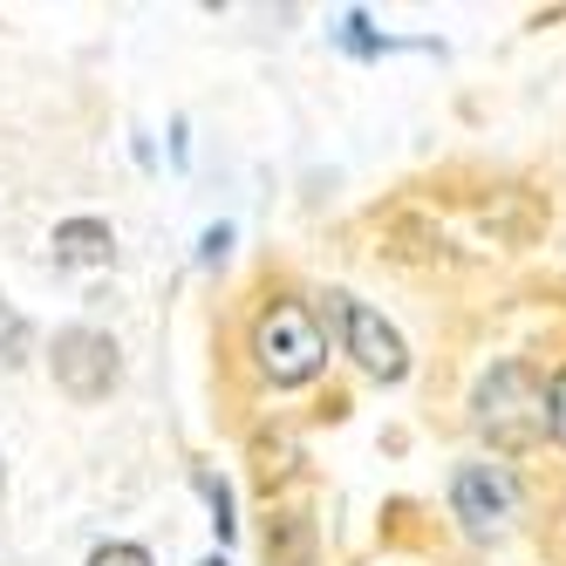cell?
I'll return each mask as SVG.
<instances>
[{
	"instance_id": "cell-1",
	"label": "cell",
	"mask_w": 566,
	"mask_h": 566,
	"mask_svg": "<svg viewBox=\"0 0 566 566\" xmlns=\"http://www.w3.org/2000/svg\"><path fill=\"white\" fill-rule=\"evenodd\" d=\"M247 348H253L260 376H266L273 389H301V382H314L321 369H328V335H321L314 307L294 301V294H273V301L253 314Z\"/></svg>"
},
{
	"instance_id": "cell-2",
	"label": "cell",
	"mask_w": 566,
	"mask_h": 566,
	"mask_svg": "<svg viewBox=\"0 0 566 566\" xmlns=\"http://www.w3.org/2000/svg\"><path fill=\"white\" fill-rule=\"evenodd\" d=\"M478 430H484L492 451L525 458L553 430V396H546V382L525 369V361H499V369L478 382Z\"/></svg>"
},
{
	"instance_id": "cell-3",
	"label": "cell",
	"mask_w": 566,
	"mask_h": 566,
	"mask_svg": "<svg viewBox=\"0 0 566 566\" xmlns=\"http://www.w3.org/2000/svg\"><path fill=\"white\" fill-rule=\"evenodd\" d=\"M49 369H55V389L69 402H103L116 382H124V348H116V335L103 328H62L55 348H49Z\"/></svg>"
},
{
	"instance_id": "cell-4",
	"label": "cell",
	"mask_w": 566,
	"mask_h": 566,
	"mask_svg": "<svg viewBox=\"0 0 566 566\" xmlns=\"http://www.w3.org/2000/svg\"><path fill=\"white\" fill-rule=\"evenodd\" d=\"M335 321H342V348H348L376 382H402V376H410V342H402L396 321H382L369 301L335 294Z\"/></svg>"
},
{
	"instance_id": "cell-5",
	"label": "cell",
	"mask_w": 566,
	"mask_h": 566,
	"mask_svg": "<svg viewBox=\"0 0 566 566\" xmlns=\"http://www.w3.org/2000/svg\"><path fill=\"white\" fill-rule=\"evenodd\" d=\"M451 505H458V518L471 525V533H499V525L512 518V478L499 464H464L451 478Z\"/></svg>"
},
{
	"instance_id": "cell-6",
	"label": "cell",
	"mask_w": 566,
	"mask_h": 566,
	"mask_svg": "<svg viewBox=\"0 0 566 566\" xmlns=\"http://www.w3.org/2000/svg\"><path fill=\"white\" fill-rule=\"evenodd\" d=\"M49 253H55V266H109L116 260V232L103 219H62Z\"/></svg>"
},
{
	"instance_id": "cell-7",
	"label": "cell",
	"mask_w": 566,
	"mask_h": 566,
	"mask_svg": "<svg viewBox=\"0 0 566 566\" xmlns=\"http://www.w3.org/2000/svg\"><path fill=\"white\" fill-rule=\"evenodd\" d=\"M266 566H314V518L301 505L266 518Z\"/></svg>"
},
{
	"instance_id": "cell-8",
	"label": "cell",
	"mask_w": 566,
	"mask_h": 566,
	"mask_svg": "<svg viewBox=\"0 0 566 566\" xmlns=\"http://www.w3.org/2000/svg\"><path fill=\"white\" fill-rule=\"evenodd\" d=\"M335 34H342V49H348V55H382V49H389L382 34L369 28V14H342V28H335Z\"/></svg>"
},
{
	"instance_id": "cell-9",
	"label": "cell",
	"mask_w": 566,
	"mask_h": 566,
	"mask_svg": "<svg viewBox=\"0 0 566 566\" xmlns=\"http://www.w3.org/2000/svg\"><path fill=\"white\" fill-rule=\"evenodd\" d=\"M28 361V321L0 307V369H21Z\"/></svg>"
},
{
	"instance_id": "cell-10",
	"label": "cell",
	"mask_w": 566,
	"mask_h": 566,
	"mask_svg": "<svg viewBox=\"0 0 566 566\" xmlns=\"http://www.w3.org/2000/svg\"><path fill=\"white\" fill-rule=\"evenodd\" d=\"M198 492H206V505H212V533H219V539H232V492H226V478L198 471Z\"/></svg>"
},
{
	"instance_id": "cell-11",
	"label": "cell",
	"mask_w": 566,
	"mask_h": 566,
	"mask_svg": "<svg viewBox=\"0 0 566 566\" xmlns=\"http://www.w3.org/2000/svg\"><path fill=\"white\" fill-rule=\"evenodd\" d=\"M90 566H157V559H150L137 539H109V546H96V553H90Z\"/></svg>"
},
{
	"instance_id": "cell-12",
	"label": "cell",
	"mask_w": 566,
	"mask_h": 566,
	"mask_svg": "<svg viewBox=\"0 0 566 566\" xmlns=\"http://www.w3.org/2000/svg\"><path fill=\"white\" fill-rule=\"evenodd\" d=\"M226 247H232V232H226V226H212L206 239H198V260L212 266V260H226Z\"/></svg>"
},
{
	"instance_id": "cell-13",
	"label": "cell",
	"mask_w": 566,
	"mask_h": 566,
	"mask_svg": "<svg viewBox=\"0 0 566 566\" xmlns=\"http://www.w3.org/2000/svg\"><path fill=\"white\" fill-rule=\"evenodd\" d=\"M546 396H553V437L566 443V369L553 376V389H546Z\"/></svg>"
},
{
	"instance_id": "cell-14",
	"label": "cell",
	"mask_w": 566,
	"mask_h": 566,
	"mask_svg": "<svg viewBox=\"0 0 566 566\" xmlns=\"http://www.w3.org/2000/svg\"><path fill=\"white\" fill-rule=\"evenodd\" d=\"M198 566H226V559H219V553H206V559H198Z\"/></svg>"
}]
</instances>
